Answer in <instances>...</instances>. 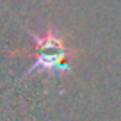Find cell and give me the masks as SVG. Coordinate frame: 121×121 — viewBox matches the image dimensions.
Returning <instances> with one entry per match:
<instances>
[{
  "label": "cell",
  "mask_w": 121,
  "mask_h": 121,
  "mask_svg": "<svg viewBox=\"0 0 121 121\" xmlns=\"http://www.w3.org/2000/svg\"><path fill=\"white\" fill-rule=\"evenodd\" d=\"M30 38L34 39V45L30 48L9 50L11 57H32L34 62L27 69V75L39 71V73H68L71 69L73 60L80 55L78 48H73L68 45L66 36H62L55 27L46 25L43 30H30L27 29Z\"/></svg>",
  "instance_id": "cell-1"
}]
</instances>
